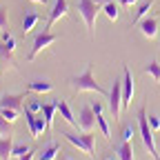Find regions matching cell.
Listing matches in <instances>:
<instances>
[{"label": "cell", "mask_w": 160, "mask_h": 160, "mask_svg": "<svg viewBox=\"0 0 160 160\" xmlns=\"http://www.w3.org/2000/svg\"><path fill=\"white\" fill-rule=\"evenodd\" d=\"M138 27H140V33H142L145 38H156L158 36V20L153 16H145L138 22Z\"/></svg>", "instance_id": "11"}, {"label": "cell", "mask_w": 160, "mask_h": 160, "mask_svg": "<svg viewBox=\"0 0 160 160\" xmlns=\"http://www.w3.org/2000/svg\"><path fill=\"white\" fill-rule=\"evenodd\" d=\"M56 111H58V102H45L42 105V113L45 116V120H47V129H51L53 127V118H56Z\"/></svg>", "instance_id": "13"}, {"label": "cell", "mask_w": 160, "mask_h": 160, "mask_svg": "<svg viewBox=\"0 0 160 160\" xmlns=\"http://www.w3.org/2000/svg\"><path fill=\"white\" fill-rule=\"evenodd\" d=\"M153 2L156 0H147V2H142L138 7V11H136V18H133V22H140L145 16H149V11H151V7H153Z\"/></svg>", "instance_id": "19"}, {"label": "cell", "mask_w": 160, "mask_h": 160, "mask_svg": "<svg viewBox=\"0 0 160 160\" xmlns=\"http://www.w3.org/2000/svg\"><path fill=\"white\" fill-rule=\"evenodd\" d=\"M29 149H31L29 145H25V142H18V145H13V149H11V158H20V156H25Z\"/></svg>", "instance_id": "26"}, {"label": "cell", "mask_w": 160, "mask_h": 160, "mask_svg": "<svg viewBox=\"0 0 160 160\" xmlns=\"http://www.w3.org/2000/svg\"><path fill=\"white\" fill-rule=\"evenodd\" d=\"M78 125H80V129H82V131H93V127H96L98 122H96V113H93L91 107H82V109H80Z\"/></svg>", "instance_id": "10"}, {"label": "cell", "mask_w": 160, "mask_h": 160, "mask_svg": "<svg viewBox=\"0 0 160 160\" xmlns=\"http://www.w3.org/2000/svg\"><path fill=\"white\" fill-rule=\"evenodd\" d=\"M11 56H13V51H11V49H9V47L2 42V40H0V58H2V62L13 65V58H11Z\"/></svg>", "instance_id": "24"}, {"label": "cell", "mask_w": 160, "mask_h": 160, "mask_svg": "<svg viewBox=\"0 0 160 160\" xmlns=\"http://www.w3.org/2000/svg\"><path fill=\"white\" fill-rule=\"evenodd\" d=\"M138 131H140V138H142V145L145 149L151 153L153 160H160V153H158V147H156V140H153V129L149 127V118H147V111L145 107L138 111Z\"/></svg>", "instance_id": "1"}, {"label": "cell", "mask_w": 160, "mask_h": 160, "mask_svg": "<svg viewBox=\"0 0 160 160\" xmlns=\"http://www.w3.org/2000/svg\"><path fill=\"white\" fill-rule=\"evenodd\" d=\"M71 87H73V91H96V93H105V89L96 82L93 67H91V65H87V69H85L82 73L76 76V78L71 80Z\"/></svg>", "instance_id": "2"}, {"label": "cell", "mask_w": 160, "mask_h": 160, "mask_svg": "<svg viewBox=\"0 0 160 160\" xmlns=\"http://www.w3.org/2000/svg\"><path fill=\"white\" fill-rule=\"evenodd\" d=\"M149 127H151L153 131L160 129V118H158V116H149Z\"/></svg>", "instance_id": "31"}, {"label": "cell", "mask_w": 160, "mask_h": 160, "mask_svg": "<svg viewBox=\"0 0 160 160\" xmlns=\"http://www.w3.org/2000/svg\"><path fill=\"white\" fill-rule=\"evenodd\" d=\"M107 160H113V158H107Z\"/></svg>", "instance_id": "37"}, {"label": "cell", "mask_w": 160, "mask_h": 160, "mask_svg": "<svg viewBox=\"0 0 160 160\" xmlns=\"http://www.w3.org/2000/svg\"><path fill=\"white\" fill-rule=\"evenodd\" d=\"M58 40V36L56 33H51V31H42V33H38L36 36V40H33V47H31V51H29V58L27 60H33L40 51H45L49 45H53Z\"/></svg>", "instance_id": "6"}, {"label": "cell", "mask_w": 160, "mask_h": 160, "mask_svg": "<svg viewBox=\"0 0 160 160\" xmlns=\"http://www.w3.org/2000/svg\"><path fill=\"white\" fill-rule=\"evenodd\" d=\"M0 113H2V116L9 120V122H16L18 116H20V111H18V109H0Z\"/></svg>", "instance_id": "28"}, {"label": "cell", "mask_w": 160, "mask_h": 160, "mask_svg": "<svg viewBox=\"0 0 160 160\" xmlns=\"http://www.w3.org/2000/svg\"><path fill=\"white\" fill-rule=\"evenodd\" d=\"M31 2H38V5H47V0H31Z\"/></svg>", "instance_id": "34"}, {"label": "cell", "mask_w": 160, "mask_h": 160, "mask_svg": "<svg viewBox=\"0 0 160 160\" xmlns=\"http://www.w3.org/2000/svg\"><path fill=\"white\" fill-rule=\"evenodd\" d=\"M51 89H53V85L49 80H33V82H29V87H27L29 93H49Z\"/></svg>", "instance_id": "12"}, {"label": "cell", "mask_w": 160, "mask_h": 160, "mask_svg": "<svg viewBox=\"0 0 160 160\" xmlns=\"http://www.w3.org/2000/svg\"><path fill=\"white\" fill-rule=\"evenodd\" d=\"M131 98H133V76H131V69L125 67L122 69V109H129Z\"/></svg>", "instance_id": "8"}, {"label": "cell", "mask_w": 160, "mask_h": 160, "mask_svg": "<svg viewBox=\"0 0 160 160\" xmlns=\"http://www.w3.org/2000/svg\"><path fill=\"white\" fill-rule=\"evenodd\" d=\"M67 13H69V2H67V0H56L53 7H51V13H49V20H47V25H45L42 31H49L53 27V22H58V20L65 18Z\"/></svg>", "instance_id": "7"}, {"label": "cell", "mask_w": 160, "mask_h": 160, "mask_svg": "<svg viewBox=\"0 0 160 160\" xmlns=\"http://www.w3.org/2000/svg\"><path fill=\"white\" fill-rule=\"evenodd\" d=\"M102 11H105V16L111 20V22H116V20H118V5L113 2V0H109V2L102 5Z\"/></svg>", "instance_id": "21"}, {"label": "cell", "mask_w": 160, "mask_h": 160, "mask_svg": "<svg viewBox=\"0 0 160 160\" xmlns=\"http://www.w3.org/2000/svg\"><path fill=\"white\" fill-rule=\"evenodd\" d=\"M38 20H40V16H38L36 11H27L25 18H22V33H29V31L38 25Z\"/></svg>", "instance_id": "17"}, {"label": "cell", "mask_w": 160, "mask_h": 160, "mask_svg": "<svg viewBox=\"0 0 160 160\" xmlns=\"http://www.w3.org/2000/svg\"><path fill=\"white\" fill-rule=\"evenodd\" d=\"M133 133H136L133 125H125V127H122V142H131Z\"/></svg>", "instance_id": "29"}, {"label": "cell", "mask_w": 160, "mask_h": 160, "mask_svg": "<svg viewBox=\"0 0 160 160\" xmlns=\"http://www.w3.org/2000/svg\"><path fill=\"white\" fill-rule=\"evenodd\" d=\"M25 105V93H5L0 98V109H18L22 111Z\"/></svg>", "instance_id": "9"}, {"label": "cell", "mask_w": 160, "mask_h": 160, "mask_svg": "<svg viewBox=\"0 0 160 160\" xmlns=\"http://www.w3.org/2000/svg\"><path fill=\"white\" fill-rule=\"evenodd\" d=\"M33 153H36V151H33V149H29V151H27L25 156H20L18 160H33Z\"/></svg>", "instance_id": "32"}, {"label": "cell", "mask_w": 160, "mask_h": 160, "mask_svg": "<svg viewBox=\"0 0 160 160\" xmlns=\"http://www.w3.org/2000/svg\"><path fill=\"white\" fill-rule=\"evenodd\" d=\"M109 107H111L113 120H118L120 118V111H122V78L113 80V87L109 91Z\"/></svg>", "instance_id": "5"}, {"label": "cell", "mask_w": 160, "mask_h": 160, "mask_svg": "<svg viewBox=\"0 0 160 160\" xmlns=\"http://www.w3.org/2000/svg\"><path fill=\"white\" fill-rule=\"evenodd\" d=\"M25 109H29L31 113H40V111H42V102H40V100H29Z\"/></svg>", "instance_id": "30"}, {"label": "cell", "mask_w": 160, "mask_h": 160, "mask_svg": "<svg viewBox=\"0 0 160 160\" xmlns=\"http://www.w3.org/2000/svg\"><path fill=\"white\" fill-rule=\"evenodd\" d=\"M73 147H78L80 151H85L87 156H96V140H93V131H82V133H62Z\"/></svg>", "instance_id": "4"}, {"label": "cell", "mask_w": 160, "mask_h": 160, "mask_svg": "<svg viewBox=\"0 0 160 160\" xmlns=\"http://www.w3.org/2000/svg\"><path fill=\"white\" fill-rule=\"evenodd\" d=\"M136 2H138V0H120V5H122V7H131Z\"/></svg>", "instance_id": "33"}, {"label": "cell", "mask_w": 160, "mask_h": 160, "mask_svg": "<svg viewBox=\"0 0 160 160\" xmlns=\"http://www.w3.org/2000/svg\"><path fill=\"white\" fill-rule=\"evenodd\" d=\"M145 73H147V76H151V78H153V82H158V85H160V65L156 62V60H151V62L145 67Z\"/></svg>", "instance_id": "22"}, {"label": "cell", "mask_w": 160, "mask_h": 160, "mask_svg": "<svg viewBox=\"0 0 160 160\" xmlns=\"http://www.w3.org/2000/svg\"><path fill=\"white\" fill-rule=\"evenodd\" d=\"M96 2H98V5H105V2H109V0H96Z\"/></svg>", "instance_id": "35"}, {"label": "cell", "mask_w": 160, "mask_h": 160, "mask_svg": "<svg viewBox=\"0 0 160 160\" xmlns=\"http://www.w3.org/2000/svg\"><path fill=\"white\" fill-rule=\"evenodd\" d=\"M62 160H73V158H69V156H62Z\"/></svg>", "instance_id": "36"}, {"label": "cell", "mask_w": 160, "mask_h": 160, "mask_svg": "<svg viewBox=\"0 0 160 160\" xmlns=\"http://www.w3.org/2000/svg\"><path fill=\"white\" fill-rule=\"evenodd\" d=\"M7 136H11V122L0 113V138H7Z\"/></svg>", "instance_id": "25"}, {"label": "cell", "mask_w": 160, "mask_h": 160, "mask_svg": "<svg viewBox=\"0 0 160 160\" xmlns=\"http://www.w3.org/2000/svg\"><path fill=\"white\" fill-rule=\"evenodd\" d=\"M58 111H60V116H62L71 127H76V129L80 127V125H78V120L73 118V113H71V109H69V105L65 102V100H58Z\"/></svg>", "instance_id": "14"}, {"label": "cell", "mask_w": 160, "mask_h": 160, "mask_svg": "<svg viewBox=\"0 0 160 160\" xmlns=\"http://www.w3.org/2000/svg\"><path fill=\"white\" fill-rule=\"evenodd\" d=\"M25 120L29 125V133L33 138H40V131H38V122H36V113H31L29 109H25Z\"/></svg>", "instance_id": "18"}, {"label": "cell", "mask_w": 160, "mask_h": 160, "mask_svg": "<svg viewBox=\"0 0 160 160\" xmlns=\"http://www.w3.org/2000/svg\"><path fill=\"white\" fill-rule=\"evenodd\" d=\"M96 122H98V127H100V131H102L105 138H111V129H109V122H107V118L102 116V111L96 113Z\"/></svg>", "instance_id": "23"}, {"label": "cell", "mask_w": 160, "mask_h": 160, "mask_svg": "<svg viewBox=\"0 0 160 160\" xmlns=\"http://www.w3.org/2000/svg\"><path fill=\"white\" fill-rule=\"evenodd\" d=\"M118 160H133V147H131V142H122L118 147Z\"/></svg>", "instance_id": "20"}, {"label": "cell", "mask_w": 160, "mask_h": 160, "mask_svg": "<svg viewBox=\"0 0 160 160\" xmlns=\"http://www.w3.org/2000/svg\"><path fill=\"white\" fill-rule=\"evenodd\" d=\"M9 29V18H7V7H0V31Z\"/></svg>", "instance_id": "27"}, {"label": "cell", "mask_w": 160, "mask_h": 160, "mask_svg": "<svg viewBox=\"0 0 160 160\" xmlns=\"http://www.w3.org/2000/svg\"><path fill=\"white\" fill-rule=\"evenodd\" d=\"M11 149H13V140H11V136L0 138V160H11Z\"/></svg>", "instance_id": "16"}, {"label": "cell", "mask_w": 160, "mask_h": 160, "mask_svg": "<svg viewBox=\"0 0 160 160\" xmlns=\"http://www.w3.org/2000/svg\"><path fill=\"white\" fill-rule=\"evenodd\" d=\"M58 153H62V151H60V145H58V142H49V145L42 149V153H40L38 160H56Z\"/></svg>", "instance_id": "15"}, {"label": "cell", "mask_w": 160, "mask_h": 160, "mask_svg": "<svg viewBox=\"0 0 160 160\" xmlns=\"http://www.w3.org/2000/svg\"><path fill=\"white\" fill-rule=\"evenodd\" d=\"M76 7H78V13L82 16L85 25H87V31L93 33V29H96V18H98V11L102 9V5H98L96 0H78Z\"/></svg>", "instance_id": "3"}]
</instances>
